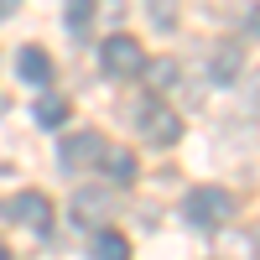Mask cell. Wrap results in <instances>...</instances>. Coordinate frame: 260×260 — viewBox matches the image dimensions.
Here are the masks:
<instances>
[{
	"mask_svg": "<svg viewBox=\"0 0 260 260\" xmlns=\"http://www.w3.org/2000/svg\"><path fill=\"white\" fill-rule=\"evenodd\" d=\"M0 213H6L11 224H21V229H37V234H47V224H52V203H47V192H37V187L11 192Z\"/></svg>",
	"mask_w": 260,
	"mask_h": 260,
	"instance_id": "obj_2",
	"label": "cell"
},
{
	"mask_svg": "<svg viewBox=\"0 0 260 260\" xmlns=\"http://www.w3.org/2000/svg\"><path fill=\"white\" fill-rule=\"evenodd\" d=\"M146 16H151V21H156V26L167 31L172 21H177V0H146Z\"/></svg>",
	"mask_w": 260,
	"mask_h": 260,
	"instance_id": "obj_14",
	"label": "cell"
},
{
	"mask_svg": "<svg viewBox=\"0 0 260 260\" xmlns=\"http://www.w3.org/2000/svg\"><path fill=\"white\" fill-rule=\"evenodd\" d=\"M31 120H37L42 130H57L62 120H68V99H62V94H47V89H42V99H37Z\"/></svg>",
	"mask_w": 260,
	"mask_h": 260,
	"instance_id": "obj_9",
	"label": "cell"
},
{
	"mask_svg": "<svg viewBox=\"0 0 260 260\" xmlns=\"http://www.w3.org/2000/svg\"><path fill=\"white\" fill-rule=\"evenodd\" d=\"M141 73H151V83H156V94H161V89H172V83H177V62H146Z\"/></svg>",
	"mask_w": 260,
	"mask_h": 260,
	"instance_id": "obj_13",
	"label": "cell"
},
{
	"mask_svg": "<svg viewBox=\"0 0 260 260\" xmlns=\"http://www.w3.org/2000/svg\"><path fill=\"white\" fill-rule=\"evenodd\" d=\"M16 6H21V0H0V21H6V16H16Z\"/></svg>",
	"mask_w": 260,
	"mask_h": 260,
	"instance_id": "obj_16",
	"label": "cell"
},
{
	"mask_svg": "<svg viewBox=\"0 0 260 260\" xmlns=\"http://www.w3.org/2000/svg\"><path fill=\"white\" fill-rule=\"evenodd\" d=\"M245 31H250V37H260V6H255V11L245 16Z\"/></svg>",
	"mask_w": 260,
	"mask_h": 260,
	"instance_id": "obj_15",
	"label": "cell"
},
{
	"mask_svg": "<svg viewBox=\"0 0 260 260\" xmlns=\"http://www.w3.org/2000/svg\"><path fill=\"white\" fill-rule=\"evenodd\" d=\"M136 125H141V136H146L151 146H172V141L182 136V120L172 115L161 99H146L141 110H136Z\"/></svg>",
	"mask_w": 260,
	"mask_h": 260,
	"instance_id": "obj_5",
	"label": "cell"
},
{
	"mask_svg": "<svg viewBox=\"0 0 260 260\" xmlns=\"http://www.w3.org/2000/svg\"><path fill=\"white\" fill-rule=\"evenodd\" d=\"M99 156H104V136H99V130H73V136L62 141V151H57V161H62V172H68V177L94 172Z\"/></svg>",
	"mask_w": 260,
	"mask_h": 260,
	"instance_id": "obj_4",
	"label": "cell"
},
{
	"mask_svg": "<svg viewBox=\"0 0 260 260\" xmlns=\"http://www.w3.org/2000/svg\"><path fill=\"white\" fill-rule=\"evenodd\" d=\"M240 68H245V47H240V42H219L213 57H208V78L213 83H234Z\"/></svg>",
	"mask_w": 260,
	"mask_h": 260,
	"instance_id": "obj_7",
	"label": "cell"
},
{
	"mask_svg": "<svg viewBox=\"0 0 260 260\" xmlns=\"http://www.w3.org/2000/svg\"><path fill=\"white\" fill-rule=\"evenodd\" d=\"M16 73L26 78V83H37V89H47V83H52V57L42 52V47H21L16 52Z\"/></svg>",
	"mask_w": 260,
	"mask_h": 260,
	"instance_id": "obj_8",
	"label": "cell"
},
{
	"mask_svg": "<svg viewBox=\"0 0 260 260\" xmlns=\"http://www.w3.org/2000/svg\"><path fill=\"white\" fill-rule=\"evenodd\" d=\"M182 219L192 224V229H219V224H229L234 219V192H224V187H192L187 198H182Z\"/></svg>",
	"mask_w": 260,
	"mask_h": 260,
	"instance_id": "obj_1",
	"label": "cell"
},
{
	"mask_svg": "<svg viewBox=\"0 0 260 260\" xmlns=\"http://www.w3.org/2000/svg\"><path fill=\"white\" fill-rule=\"evenodd\" d=\"M0 260H6V245H0Z\"/></svg>",
	"mask_w": 260,
	"mask_h": 260,
	"instance_id": "obj_18",
	"label": "cell"
},
{
	"mask_svg": "<svg viewBox=\"0 0 260 260\" xmlns=\"http://www.w3.org/2000/svg\"><path fill=\"white\" fill-rule=\"evenodd\" d=\"M6 110H11V104H6V99H0V115H6Z\"/></svg>",
	"mask_w": 260,
	"mask_h": 260,
	"instance_id": "obj_17",
	"label": "cell"
},
{
	"mask_svg": "<svg viewBox=\"0 0 260 260\" xmlns=\"http://www.w3.org/2000/svg\"><path fill=\"white\" fill-rule=\"evenodd\" d=\"M99 68L110 73V78H136L146 68V47H141L136 37H110L99 47Z\"/></svg>",
	"mask_w": 260,
	"mask_h": 260,
	"instance_id": "obj_3",
	"label": "cell"
},
{
	"mask_svg": "<svg viewBox=\"0 0 260 260\" xmlns=\"http://www.w3.org/2000/svg\"><path fill=\"white\" fill-rule=\"evenodd\" d=\"M94 255L99 260H125L130 245H125V234H115L110 224H104V229H94Z\"/></svg>",
	"mask_w": 260,
	"mask_h": 260,
	"instance_id": "obj_11",
	"label": "cell"
},
{
	"mask_svg": "<svg viewBox=\"0 0 260 260\" xmlns=\"http://www.w3.org/2000/svg\"><path fill=\"white\" fill-rule=\"evenodd\" d=\"M104 167H110V182H136V172H141V161H136V151H110V146H104V156H99Z\"/></svg>",
	"mask_w": 260,
	"mask_h": 260,
	"instance_id": "obj_10",
	"label": "cell"
},
{
	"mask_svg": "<svg viewBox=\"0 0 260 260\" xmlns=\"http://www.w3.org/2000/svg\"><path fill=\"white\" fill-rule=\"evenodd\" d=\"M110 213H115V192H104V187H78L73 192V224L78 229H104Z\"/></svg>",
	"mask_w": 260,
	"mask_h": 260,
	"instance_id": "obj_6",
	"label": "cell"
},
{
	"mask_svg": "<svg viewBox=\"0 0 260 260\" xmlns=\"http://www.w3.org/2000/svg\"><path fill=\"white\" fill-rule=\"evenodd\" d=\"M89 21H94V0H68V31L83 37V31H89Z\"/></svg>",
	"mask_w": 260,
	"mask_h": 260,
	"instance_id": "obj_12",
	"label": "cell"
}]
</instances>
